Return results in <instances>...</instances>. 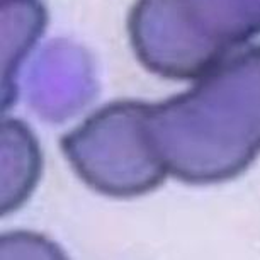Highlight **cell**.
I'll return each mask as SVG.
<instances>
[{
    "label": "cell",
    "mask_w": 260,
    "mask_h": 260,
    "mask_svg": "<svg viewBox=\"0 0 260 260\" xmlns=\"http://www.w3.org/2000/svg\"><path fill=\"white\" fill-rule=\"evenodd\" d=\"M145 138L187 184L237 177L260 153V46L226 56L190 90L143 107Z\"/></svg>",
    "instance_id": "6da1fadb"
},
{
    "label": "cell",
    "mask_w": 260,
    "mask_h": 260,
    "mask_svg": "<svg viewBox=\"0 0 260 260\" xmlns=\"http://www.w3.org/2000/svg\"><path fill=\"white\" fill-rule=\"evenodd\" d=\"M260 34V0H136L129 36L138 60L167 78H199Z\"/></svg>",
    "instance_id": "7a4b0ae2"
},
{
    "label": "cell",
    "mask_w": 260,
    "mask_h": 260,
    "mask_svg": "<svg viewBox=\"0 0 260 260\" xmlns=\"http://www.w3.org/2000/svg\"><path fill=\"white\" fill-rule=\"evenodd\" d=\"M143 107L140 101L112 102L63 136V153L97 192L135 198L158 187L169 175L145 138Z\"/></svg>",
    "instance_id": "3957f363"
},
{
    "label": "cell",
    "mask_w": 260,
    "mask_h": 260,
    "mask_svg": "<svg viewBox=\"0 0 260 260\" xmlns=\"http://www.w3.org/2000/svg\"><path fill=\"white\" fill-rule=\"evenodd\" d=\"M45 7L38 0H2V111L16 101V77L24 56L41 36Z\"/></svg>",
    "instance_id": "277c9868"
},
{
    "label": "cell",
    "mask_w": 260,
    "mask_h": 260,
    "mask_svg": "<svg viewBox=\"0 0 260 260\" xmlns=\"http://www.w3.org/2000/svg\"><path fill=\"white\" fill-rule=\"evenodd\" d=\"M41 170V153L24 122H2V214L12 213L32 192Z\"/></svg>",
    "instance_id": "5b68a950"
}]
</instances>
